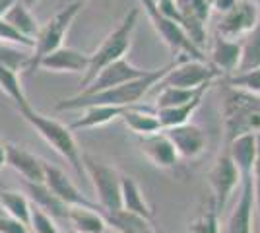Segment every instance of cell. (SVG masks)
Listing matches in <instances>:
<instances>
[{"instance_id": "cell-16", "label": "cell", "mask_w": 260, "mask_h": 233, "mask_svg": "<svg viewBox=\"0 0 260 233\" xmlns=\"http://www.w3.org/2000/svg\"><path fill=\"white\" fill-rule=\"evenodd\" d=\"M89 66V55L80 53L70 47H58L56 51L49 53L39 60V68L49 70V72H72V74H86Z\"/></svg>"}, {"instance_id": "cell-2", "label": "cell", "mask_w": 260, "mask_h": 233, "mask_svg": "<svg viewBox=\"0 0 260 233\" xmlns=\"http://www.w3.org/2000/svg\"><path fill=\"white\" fill-rule=\"evenodd\" d=\"M18 111L23 117V121L27 122L31 128H35V132L39 134L56 154L60 157H64L66 161L72 165L78 177L86 175L84 173V161H82V150H80L70 126H66L60 121L53 119V117H47L43 113L35 111L31 107V103L22 107V109H18Z\"/></svg>"}, {"instance_id": "cell-13", "label": "cell", "mask_w": 260, "mask_h": 233, "mask_svg": "<svg viewBox=\"0 0 260 233\" xmlns=\"http://www.w3.org/2000/svg\"><path fill=\"white\" fill-rule=\"evenodd\" d=\"M163 132L167 134V138L171 140V144L175 146V150H177L181 159H196V157H200L208 146L206 134L194 122H186V124H181V126L165 128Z\"/></svg>"}, {"instance_id": "cell-11", "label": "cell", "mask_w": 260, "mask_h": 233, "mask_svg": "<svg viewBox=\"0 0 260 233\" xmlns=\"http://www.w3.org/2000/svg\"><path fill=\"white\" fill-rule=\"evenodd\" d=\"M45 185L47 189L53 192L58 200H62L66 206H80V208H91V210H99L101 208L98 206V202H91L87 200L82 190L78 189L76 185L72 183V179L66 175L62 169L51 165L45 161Z\"/></svg>"}, {"instance_id": "cell-19", "label": "cell", "mask_w": 260, "mask_h": 233, "mask_svg": "<svg viewBox=\"0 0 260 233\" xmlns=\"http://www.w3.org/2000/svg\"><path fill=\"white\" fill-rule=\"evenodd\" d=\"M241 62V41L225 39L217 35L210 51V64L216 68L219 74L233 76L237 72Z\"/></svg>"}, {"instance_id": "cell-27", "label": "cell", "mask_w": 260, "mask_h": 233, "mask_svg": "<svg viewBox=\"0 0 260 233\" xmlns=\"http://www.w3.org/2000/svg\"><path fill=\"white\" fill-rule=\"evenodd\" d=\"M105 218L107 225L115 227L120 233H152V222L144 220L136 214H130L126 210H115V212H101Z\"/></svg>"}, {"instance_id": "cell-32", "label": "cell", "mask_w": 260, "mask_h": 233, "mask_svg": "<svg viewBox=\"0 0 260 233\" xmlns=\"http://www.w3.org/2000/svg\"><path fill=\"white\" fill-rule=\"evenodd\" d=\"M31 60V51L23 49V47H16V45L0 43V64L6 68H10L14 72L18 70H27Z\"/></svg>"}, {"instance_id": "cell-34", "label": "cell", "mask_w": 260, "mask_h": 233, "mask_svg": "<svg viewBox=\"0 0 260 233\" xmlns=\"http://www.w3.org/2000/svg\"><path fill=\"white\" fill-rule=\"evenodd\" d=\"M228 84L231 88L243 89L249 93H256L260 95V66L249 72H237L233 76L228 78Z\"/></svg>"}, {"instance_id": "cell-18", "label": "cell", "mask_w": 260, "mask_h": 233, "mask_svg": "<svg viewBox=\"0 0 260 233\" xmlns=\"http://www.w3.org/2000/svg\"><path fill=\"white\" fill-rule=\"evenodd\" d=\"M241 196L228 220V233H252V175L241 179Z\"/></svg>"}, {"instance_id": "cell-40", "label": "cell", "mask_w": 260, "mask_h": 233, "mask_svg": "<svg viewBox=\"0 0 260 233\" xmlns=\"http://www.w3.org/2000/svg\"><path fill=\"white\" fill-rule=\"evenodd\" d=\"M18 0H0V18H4V14L10 10Z\"/></svg>"}, {"instance_id": "cell-35", "label": "cell", "mask_w": 260, "mask_h": 233, "mask_svg": "<svg viewBox=\"0 0 260 233\" xmlns=\"http://www.w3.org/2000/svg\"><path fill=\"white\" fill-rule=\"evenodd\" d=\"M0 43L16 45V47H23V49H29V51H33V47H35L33 39L16 31L10 23L4 22V18H0Z\"/></svg>"}, {"instance_id": "cell-14", "label": "cell", "mask_w": 260, "mask_h": 233, "mask_svg": "<svg viewBox=\"0 0 260 233\" xmlns=\"http://www.w3.org/2000/svg\"><path fill=\"white\" fill-rule=\"evenodd\" d=\"M6 165L12 167L25 183H43L45 181V159L37 157L22 146L6 142Z\"/></svg>"}, {"instance_id": "cell-45", "label": "cell", "mask_w": 260, "mask_h": 233, "mask_svg": "<svg viewBox=\"0 0 260 233\" xmlns=\"http://www.w3.org/2000/svg\"><path fill=\"white\" fill-rule=\"evenodd\" d=\"M0 190H2V185H0Z\"/></svg>"}, {"instance_id": "cell-9", "label": "cell", "mask_w": 260, "mask_h": 233, "mask_svg": "<svg viewBox=\"0 0 260 233\" xmlns=\"http://www.w3.org/2000/svg\"><path fill=\"white\" fill-rule=\"evenodd\" d=\"M208 181H210V189H212V202H214L216 210L221 212L225 208L229 196L233 194V190L241 185L239 169L233 163L228 148H223L217 154L216 161L208 173Z\"/></svg>"}, {"instance_id": "cell-5", "label": "cell", "mask_w": 260, "mask_h": 233, "mask_svg": "<svg viewBox=\"0 0 260 233\" xmlns=\"http://www.w3.org/2000/svg\"><path fill=\"white\" fill-rule=\"evenodd\" d=\"M87 2L89 0H74V2L66 4L39 29V34L35 37V47H33L31 51V60H29V66H27L29 74L37 70L39 60L43 56L56 51L58 47H62V41H64L70 25H72V22L76 20V16L80 14V10L86 6Z\"/></svg>"}, {"instance_id": "cell-8", "label": "cell", "mask_w": 260, "mask_h": 233, "mask_svg": "<svg viewBox=\"0 0 260 233\" xmlns=\"http://www.w3.org/2000/svg\"><path fill=\"white\" fill-rule=\"evenodd\" d=\"M219 76L221 74L208 60H192L188 56H177V64L163 76V80L157 86L159 88L171 86V88L196 89L204 84H212Z\"/></svg>"}, {"instance_id": "cell-21", "label": "cell", "mask_w": 260, "mask_h": 233, "mask_svg": "<svg viewBox=\"0 0 260 233\" xmlns=\"http://www.w3.org/2000/svg\"><path fill=\"white\" fill-rule=\"evenodd\" d=\"M25 190L29 194V200L33 202L31 206L43 210L53 220H66L70 206H66L62 200L56 198L53 192L47 189L45 183H25Z\"/></svg>"}, {"instance_id": "cell-25", "label": "cell", "mask_w": 260, "mask_h": 233, "mask_svg": "<svg viewBox=\"0 0 260 233\" xmlns=\"http://www.w3.org/2000/svg\"><path fill=\"white\" fill-rule=\"evenodd\" d=\"M208 89L206 91H202V93H198L194 99L186 101L183 105H179V107H169V109H155V115H157V119H159V124H161V128H173V126H181V124H186V122H190V117L196 113V109L202 105V101L206 97Z\"/></svg>"}, {"instance_id": "cell-20", "label": "cell", "mask_w": 260, "mask_h": 233, "mask_svg": "<svg viewBox=\"0 0 260 233\" xmlns=\"http://www.w3.org/2000/svg\"><path fill=\"white\" fill-rule=\"evenodd\" d=\"M120 204H122L120 210H126L148 222H153L152 206L148 204L138 181L130 175H120Z\"/></svg>"}, {"instance_id": "cell-3", "label": "cell", "mask_w": 260, "mask_h": 233, "mask_svg": "<svg viewBox=\"0 0 260 233\" xmlns=\"http://www.w3.org/2000/svg\"><path fill=\"white\" fill-rule=\"evenodd\" d=\"M138 18H140V8H132L122 18V22L103 39V43L98 47V51L93 55H89V66H87L86 74L80 82L82 89L86 88L87 84L98 76L105 66L124 58V55L128 53L130 49V43H132V34L136 29Z\"/></svg>"}, {"instance_id": "cell-17", "label": "cell", "mask_w": 260, "mask_h": 233, "mask_svg": "<svg viewBox=\"0 0 260 233\" xmlns=\"http://www.w3.org/2000/svg\"><path fill=\"white\" fill-rule=\"evenodd\" d=\"M225 148H228L235 167L239 169L241 179L250 177L254 163H256V154H258V134L249 132L235 136L233 140H229L225 144Z\"/></svg>"}, {"instance_id": "cell-6", "label": "cell", "mask_w": 260, "mask_h": 233, "mask_svg": "<svg viewBox=\"0 0 260 233\" xmlns=\"http://www.w3.org/2000/svg\"><path fill=\"white\" fill-rule=\"evenodd\" d=\"M84 173L87 175L91 187L98 194V206L101 212L120 210V173L117 167H111L93 155L82 154Z\"/></svg>"}, {"instance_id": "cell-33", "label": "cell", "mask_w": 260, "mask_h": 233, "mask_svg": "<svg viewBox=\"0 0 260 233\" xmlns=\"http://www.w3.org/2000/svg\"><path fill=\"white\" fill-rule=\"evenodd\" d=\"M188 233H219V212L214 202L196 214L194 220L188 223Z\"/></svg>"}, {"instance_id": "cell-42", "label": "cell", "mask_w": 260, "mask_h": 233, "mask_svg": "<svg viewBox=\"0 0 260 233\" xmlns=\"http://www.w3.org/2000/svg\"><path fill=\"white\" fill-rule=\"evenodd\" d=\"M23 4H25V6H27V8H29V10H31L33 6H35V4H37V2H39V0H22Z\"/></svg>"}, {"instance_id": "cell-28", "label": "cell", "mask_w": 260, "mask_h": 233, "mask_svg": "<svg viewBox=\"0 0 260 233\" xmlns=\"http://www.w3.org/2000/svg\"><path fill=\"white\" fill-rule=\"evenodd\" d=\"M0 206L4 208L6 216L22 222L29 227V216H31V202L23 196L20 190H0Z\"/></svg>"}, {"instance_id": "cell-12", "label": "cell", "mask_w": 260, "mask_h": 233, "mask_svg": "<svg viewBox=\"0 0 260 233\" xmlns=\"http://www.w3.org/2000/svg\"><path fill=\"white\" fill-rule=\"evenodd\" d=\"M148 72L150 70H142V68L134 66L126 58H120L117 62H113V64L103 68L80 93H98V91L117 88L120 84H126V82H132V80H138V78L146 76Z\"/></svg>"}, {"instance_id": "cell-38", "label": "cell", "mask_w": 260, "mask_h": 233, "mask_svg": "<svg viewBox=\"0 0 260 233\" xmlns=\"http://www.w3.org/2000/svg\"><path fill=\"white\" fill-rule=\"evenodd\" d=\"M0 233H29V227L10 216H0Z\"/></svg>"}, {"instance_id": "cell-4", "label": "cell", "mask_w": 260, "mask_h": 233, "mask_svg": "<svg viewBox=\"0 0 260 233\" xmlns=\"http://www.w3.org/2000/svg\"><path fill=\"white\" fill-rule=\"evenodd\" d=\"M228 142L241 134H260V95L229 86L223 97Z\"/></svg>"}, {"instance_id": "cell-43", "label": "cell", "mask_w": 260, "mask_h": 233, "mask_svg": "<svg viewBox=\"0 0 260 233\" xmlns=\"http://www.w3.org/2000/svg\"><path fill=\"white\" fill-rule=\"evenodd\" d=\"M252 2H254V6L258 8V16H260V0H252Z\"/></svg>"}, {"instance_id": "cell-26", "label": "cell", "mask_w": 260, "mask_h": 233, "mask_svg": "<svg viewBox=\"0 0 260 233\" xmlns=\"http://www.w3.org/2000/svg\"><path fill=\"white\" fill-rule=\"evenodd\" d=\"M4 22H8L16 31H20L22 35L29 37V39H33V41H35V37H37L39 29H41V25H39V22H37V18L33 16L31 10L23 4L22 0H18L10 10L4 14Z\"/></svg>"}, {"instance_id": "cell-30", "label": "cell", "mask_w": 260, "mask_h": 233, "mask_svg": "<svg viewBox=\"0 0 260 233\" xmlns=\"http://www.w3.org/2000/svg\"><path fill=\"white\" fill-rule=\"evenodd\" d=\"M212 84H204L196 89H183V88H171V86H165L159 88V93L155 97V109H169V107H179L186 101L194 99L198 93L210 89Z\"/></svg>"}, {"instance_id": "cell-10", "label": "cell", "mask_w": 260, "mask_h": 233, "mask_svg": "<svg viewBox=\"0 0 260 233\" xmlns=\"http://www.w3.org/2000/svg\"><path fill=\"white\" fill-rule=\"evenodd\" d=\"M258 22V8L254 6V2L252 0H237L233 10L221 16V20L217 23V35L237 41L239 37H245L249 34Z\"/></svg>"}, {"instance_id": "cell-41", "label": "cell", "mask_w": 260, "mask_h": 233, "mask_svg": "<svg viewBox=\"0 0 260 233\" xmlns=\"http://www.w3.org/2000/svg\"><path fill=\"white\" fill-rule=\"evenodd\" d=\"M6 165V142L0 140V169Z\"/></svg>"}, {"instance_id": "cell-23", "label": "cell", "mask_w": 260, "mask_h": 233, "mask_svg": "<svg viewBox=\"0 0 260 233\" xmlns=\"http://www.w3.org/2000/svg\"><path fill=\"white\" fill-rule=\"evenodd\" d=\"M66 222L72 225L76 233H105L107 231V222L101 216L99 210L91 208H80V206H70Z\"/></svg>"}, {"instance_id": "cell-31", "label": "cell", "mask_w": 260, "mask_h": 233, "mask_svg": "<svg viewBox=\"0 0 260 233\" xmlns=\"http://www.w3.org/2000/svg\"><path fill=\"white\" fill-rule=\"evenodd\" d=\"M0 89L16 103L18 109L29 105L27 95H25V91H23V88H22V82H20V78H18V72L2 66V64H0Z\"/></svg>"}, {"instance_id": "cell-44", "label": "cell", "mask_w": 260, "mask_h": 233, "mask_svg": "<svg viewBox=\"0 0 260 233\" xmlns=\"http://www.w3.org/2000/svg\"><path fill=\"white\" fill-rule=\"evenodd\" d=\"M208 4H210V6H212V4H214V0H206Z\"/></svg>"}, {"instance_id": "cell-29", "label": "cell", "mask_w": 260, "mask_h": 233, "mask_svg": "<svg viewBox=\"0 0 260 233\" xmlns=\"http://www.w3.org/2000/svg\"><path fill=\"white\" fill-rule=\"evenodd\" d=\"M260 66V22L241 39V62L237 72H249ZM235 72V74H237Z\"/></svg>"}, {"instance_id": "cell-15", "label": "cell", "mask_w": 260, "mask_h": 233, "mask_svg": "<svg viewBox=\"0 0 260 233\" xmlns=\"http://www.w3.org/2000/svg\"><path fill=\"white\" fill-rule=\"evenodd\" d=\"M140 150L144 157L153 167H159V169H171L181 159L177 150H175V146L171 144V140L167 138V134L163 130L140 138Z\"/></svg>"}, {"instance_id": "cell-37", "label": "cell", "mask_w": 260, "mask_h": 233, "mask_svg": "<svg viewBox=\"0 0 260 233\" xmlns=\"http://www.w3.org/2000/svg\"><path fill=\"white\" fill-rule=\"evenodd\" d=\"M252 202L256 210V220H258V233H260V134H258V154H256V163L252 169Z\"/></svg>"}, {"instance_id": "cell-22", "label": "cell", "mask_w": 260, "mask_h": 233, "mask_svg": "<svg viewBox=\"0 0 260 233\" xmlns=\"http://www.w3.org/2000/svg\"><path fill=\"white\" fill-rule=\"evenodd\" d=\"M120 119L132 132L136 136H140V138L163 130L161 124H159V119L155 115V109H150V107H142V105L128 107L126 111L122 113Z\"/></svg>"}, {"instance_id": "cell-1", "label": "cell", "mask_w": 260, "mask_h": 233, "mask_svg": "<svg viewBox=\"0 0 260 233\" xmlns=\"http://www.w3.org/2000/svg\"><path fill=\"white\" fill-rule=\"evenodd\" d=\"M175 64H177V58L173 62H169L167 66L150 70L146 76L126 82V84H120L117 88L98 91V93H76L72 97L60 99L56 103V111H74V109H86V107H93V105H111V107H134V105H140L144 95L150 89L155 88Z\"/></svg>"}, {"instance_id": "cell-36", "label": "cell", "mask_w": 260, "mask_h": 233, "mask_svg": "<svg viewBox=\"0 0 260 233\" xmlns=\"http://www.w3.org/2000/svg\"><path fill=\"white\" fill-rule=\"evenodd\" d=\"M29 227L33 233H60L56 223L51 216H47L43 210L31 206V216H29Z\"/></svg>"}, {"instance_id": "cell-39", "label": "cell", "mask_w": 260, "mask_h": 233, "mask_svg": "<svg viewBox=\"0 0 260 233\" xmlns=\"http://www.w3.org/2000/svg\"><path fill=\"white\" fill-rule=\"evenodd\" d=\"M235 4H237V0H214V4L210 8L216 10L217 14H221V16H225V14H229V12L233 10Z\"/></svg>"}, {"instance_id": "cell-7", "label": "cell", "mask_w": 260, "mask_h": 233, "mask_svg": "<svg viewBox=\"0 0 260 233\" xmlns=\"http://www.w3.org/2000/svg\"><path fill=\"white\" fill-rule=\"evenodd\" d=\"M140 6L148 14V20L152 22L155 34L161 37V41L169 47V51L173 55L188 56L192 60H206V55L188 39L183 27L159 12L155 0H140Z\"/></svg>"}, {"instance_id": "cell-24", "label": "cell", "mask_w": 260, "mask_h": 233, "mask_svg": "<svg viewBox=\"0 0 260 233\" xmlns=\"http://www.w3.org/2000/svg\"><path fill=\"white\" fill-rule=\"evenodd\" d=\"M128 107H111V105H93V107H86L82 117L70 124V130H80V128H98V126H105L107 122L120 119L122 113Z\"/></svg>"}]
</instances>
